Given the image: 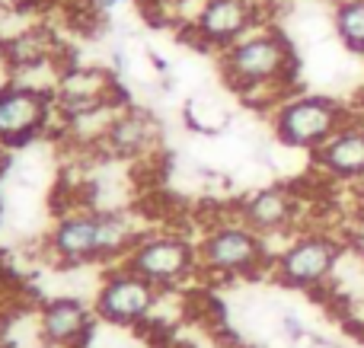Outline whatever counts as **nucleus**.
<instances>
[{
    "instance_id": "nucleus-16",
    "label": "nucleus",
    "mask_w": 364,
    "mask_h": 348,
    "mask_svg": "<svg viewBox=\"0 0 364 348\" xmlns=\"http://www.w3.org/2000/svg\"><path fill=\"white\" fill-rule=\"evenodd\" d=\"M333 26H336V38L352 55L364 58V0H336Z\"/></svg>"
},
{
    "instance_id": "nucleus-8",
    "label": "nucleus",
    "mask_w": 364,
    "mask_h": 348,
    "mask_svg": "<svg viewBox=\"0 0 364 348\" xmlns=\"http://www.w3.org/2000/svg\"><path fill=\"white\" fill-rule=\"evenodd\" d=\"M122 266H128L164 291V288L182 285L198 272V246L182 234H141L122 259Z\"/></svg>"
},
{
    "instance_id": "nucleus-10",
    "label": "nucleus",
    "mask_w": 364,
    "mask_h": 348,
    "mask_svg": "<svg viewBox=\"0 0 364 348\" xmlns=\"http://www.w3.org/2000/svg\"><path fill=\"white\" fill-rule=\"evenodd\" d=\"M45 249H48L51 262H58V266H90V262H102L100 208L64 211V214L51 224Z\"/></svg>"
},
{
    "instance_id": "nucleus-1",
    "label": "nucleus",
    "mask_w": 364,
    "mask_h": 348,
    "mask_svg": "<svg viewBox=\"0 0 364 348\" xmlns=\"http://www.w3.org/2000/svg\"><path fill=\"white\" fill-rule=\"evenodd\" d=\"M218 58L220 80L252 109L272 112L282 99L297 93V51L275 23L250 32Z\"/></svg>"
},
{
    "instance_id": "nucleus-3",
    "label": "nucleus",
    "mask_w": 364,
    "mask_h": 348,
    "mask_svg": "<svg viewBox=\"0 0 364 348\" xmlns=\"http://www.w3.org/2000/svg\"><path fill=\"white\" fill-rule=\"evenodd\" d=\"M195 246H198V272L211 278H250L262 268H272L265 236L250 230L240 217L208 227Z\"/></svg>"
},
{
    "instance_id": "nucleus-4",
    "label": "nucleus",
    "mask_w": 364,
    "mask_h": 348,
    "mask_svg": "<svg viewBox=\"0 0 364 348\" xmlns=\"http://www.w3.org/2000/svg\"><path fill=\"white\" fill-rule=\"evenodd\" d=\"M342 253H346V246L333 234L310 230V234H297L288 246L272 256L269 272L284 288L320 291V288H326L333 281V272L339 266Z\"/></svg>"
},
{
    "instance_id": "nucleus-12",
    "label": "nucleus",
    "mask_w": 364,
    "mask_h": 348,
    "mask_svg": "<svg viewBox=\"0 0 364 348\" xmlns=\"http://www.w3.org/2000/svg\"><path fill=\"white\" fill-rule=\"evenodd\" d=\"M100 147L119 160H141L151 157L160 147V121L147 109H138L132 102L119 109L102 134Z\"/></svg>"
},
{
    "instance_id": "nucleus-9",
    "label": "nucleus",
    "mask_w": 364,
    "mask_h": 348,
    "mask_svg": "<svg viewBox=\"0 0 364 348\" xmlns=\"http://www.w3.org/2000/svg\"><path fill=\"white\" fill-rule=\"evenodd\" d=\"M157 300H160V288L119 262L115 268H109L102 275L100 291H96V300H93V313L102 323L134 330V326L147 323L154 317Z\"/></svg>"
},
{
    "instance_id": "nucleus-7",
    "label": "nucleus",
    "mask_w": 364,
    "mask_h": 348,
    "mask_svg": "<svg viewBox=\"0 0 364 348\" xmlns=\"http://www.w3.org/2000/svg\"><path fill=\"white\" fill-rule=\"evenodd\" d=\"M58 115L55 89L10 80L0 89V147H26L51 131Z\"/></svg>"
},
{
    "instance_id": "nucleus-15",
    "label": "nucleus",
    "mask_w": 364,
    "mask_h": 348,
    "mask_svg": "<svg viewBox=\"0 0 364 348\" xmlns=\"http://www.w3.org/2000/svg\"><path fill=\"white\" fill-rule=\"evenodd\" d=\"M182 121L198 134H220L230 128V112L218 99L208 96H188L182 106Z\"/></svg>"
},
{
    "instance_id": "nucleus-13",
    "label": "nucleus",
    "mask_w": 364,
    "mask_h": 348,
    "mask_svg": "<svg viewBox=\"0 0 364 348\" xmlns=\"http://www.w3.org/2000/svg\"><path fill=\"white\" fill-rule=\"evenodd\" d=\"M310 160L326 179H339V183L364 179V121L355 119L339 128L320 151L310 153Z\"/></svg>"
},
{
    "instance_id": "nucleus-6",
    "label": "nucleus",
    "mask_w": 364,
    "mask_h": 348,
    "mask_svg": "<svg viewBox=\"0 0 364 348\" xmlns=\"http://www.w3.org/2000/svg\"><path fill=\"white\" fill-rule=\"evenodd\" d=\"M269 23L272 19L265 0H205L195 23L188 26L182 38L211 51V55H220L233 42H240Z\"/></svg>"
},
{
    "instance_id": "nucleus-17",
    "label": "nucleus",
    "mask_w": 364,
    "mask_h": 348,
    "mask_svg": "<svg viewBox=\"0 0 364 348\" xmlns=\"http://www.w3.org/2000/svg\"><path fill=\"white\" fill-rule=\"evenodd\" d=\"M278 326H282V336L288 339V342H301V339L307 336V323H304L297 313H284Z\"/></svg>"
},
{
    "instance_id": "nucleus-18",
    "label": "nucleus",
    "mask_w": 364,
    "mask_h": 348,
    "mask_svg": "<svg viewBox=\"0 0 364 348\" xmlns=\"http://www.w3.org/2000/svg\"><path fill=\"white\" fill-rule=\"evenodd\" d=\"M147 58H151V67H154V74L164 80V87H170V74H173V67H170V61H166L164 55H157V51H147Z\"/></svg>"
},
{
    "instance_id": "nucleus-20",
    "label": "nucleus",
    "mask_w": 364,
    "mask_h": 348,
    "mask_svg": "<svg viewBox=\"0 0 364 348\" xmlns=\"http://www.w3.org/2000/svg\"><path fill=\"white\" fill-rule=\"evenodd\" d=\"M10 80H13V70H10V64H6L4 51H0V89H4Z\"/></svg>"
},
{
    "instance_id": "nucleus-14",
    "label": "nucleus",
    "mask_w": 364,
    "mask_h": 348,
    "mask_svg": "<svg viewBox=\"0 0 364 348\" xmlns=\"http://www.w3.org/2000/svg\"><path fill=\"white\" fill-rule=\"evenodd\" d=\"M93 307H87L77 298H55L48 304H42L38 310V336L48 345L70 348L77 345L93 326Z\"/></svg>"
},
{
    "instance_id": "nucleus-19",
    "label": "nucleus",
    "mask_w": 364,
    "mask_h": 348,
    "mask_svg": "<svg viewBox=\"0 0 364 348\" xmlns=\"http://www.w3.org/2000/svg\"><path fill=\"white\" fill-rule=\"evenodd\" d=\"M132 0H90V10L96 13V16H109L112 10H119V6H128Z\"/></svg>"
},
{
    "instance_id": "nucleus-11",
    "label": "nucleus",
    "mask_w": 364,
    "mask_h": 348,
    "mask_svg": "<svg viewBox=\"0 0 364 348\" xmlns=\"http://www.w3.org/2000/svg\"><path fill=\"white\" fill-rule=\"evenodd\" d=\"M237 217L259 236L288 234L301 217V198L291 185H265L237 205Z\"/></svg>"
},
{
    "instance_id": "nucleus-2",
    "label": "nucleus",
    "mask_w": 364,
    "mask_h": 348,
    "mask_svg": "<svg viewBox=\"0 0 364 348\" xmlns=\"http://www.w3.org/2000/svg\"><path fill=\"white\" fill-rule=\"evenodd\" d=\"M275 141L291 151H320L339 128L355 121V115L339 99L323 93H291L269 112Z\"/></svg>"
},
{
    "instance_id": "nucleus-5",
    "label": "nucleus",
    "mask_w": 364,
    "mask_h": 348,
    "mask_svg": "<svg viewBox=\"0 0 364 348\" xmlns=\"http://www.w3.org/2000/svg\"><path fill=\"white\" fill-rule=\"evenodd\" d=\"M55 102L61 121H70L80 115L106 112V109H122L128 96L122 93L112 67L64 61L55 80Z\"/></svg>"
}]
</instances>
